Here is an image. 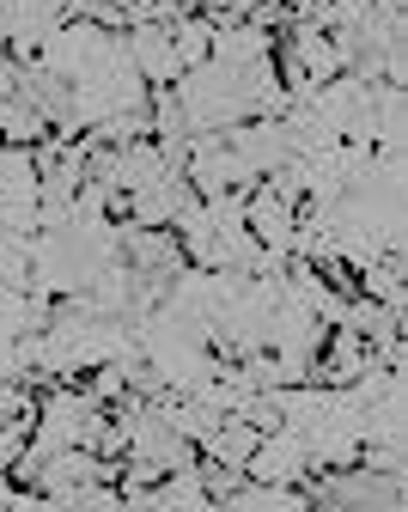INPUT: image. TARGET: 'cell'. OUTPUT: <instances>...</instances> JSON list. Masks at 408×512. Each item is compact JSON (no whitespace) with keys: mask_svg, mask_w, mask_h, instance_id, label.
Returning <instances> with one entry per match:
<instances>
[{"mask_svg":"<svg viewBox=\"0 0 408 512\" xmlns=\"http://www.w3.org/2000/svg\"><path fill=\"white\" fill-rule=\"evenodd\" d=\"M171 49H177V68H201L214 49V19L208 13H183L171 19Z\"/></svg>","mask_w":408,"mask_h":512,"instance_id":"4","label":"cell"},{"mask_svg":"<svg viewBox=\"0 0 408 512\" xmlns=\"http://www.w3.org/2000/svg\"><path fill=\"white\" fill-rule=\"evenodd\" d=\"M25 415H37V391H31L25 378H0V427L25 421Z\"/></svg>","mask_w":408,"mask_h":512,"instance_id":"5","label":"cell"},{"mask_svg":"<svg viewBox=\"0 0 408 512\" xmlns=\"http://www.w3.org/2000/svg\"><path fill=\"white\" fill-rule=\"evenodd\" d=\"M43 135H49V116L37 104H25L19 92L0 98V141H7V147H37Z\"/></svg>","mask_w":408,"mask_h":512,"instance_id":"3","label":"cell"},{"mask_svg":"<svg viewBox=\"0 0 408 512\" xmlns=\"http://www.w3.org/2000/svg\"><path fill=\"white\" fill-rule=\"evenodd\" d=\"M244 476L262 482V488H299V482L311 476V452H305L299 427L262 433V439H256V452H250V464H244Z\"/></svg>","mask_w":408,"mask_h":512,"instance_id":"1","label":"cell"},{"mask_svg":"<svg viewBox=\"0 0 408 512\" xmlns=\"http://www.w3.org/2000/svg\"><path fill=\"white\" fill-rule=\"evenodd\" d=\"M31 421H37V415H25V421H7V427H0V476H13V464L25 458V445H31Z\"/></svg>","mask_w":408,"mask_h":512,"instance_id":"6","label":"cell"},{"mask_svg":"<svg viewBox=\"0 0 408 512\" xmlns=\"http://www.w3.org/2000/svg\"><path fill=\"white\" fill-rule=\"evenodd\" d=\"M122 49H128L134 74H141L147 86H171V80L183 74V68H177V49H171V25H159V19H128Z\"/></svg>","mask_w":408,"mask_h":512,"instance_id":"2","label":"cell"}]
</instances>
